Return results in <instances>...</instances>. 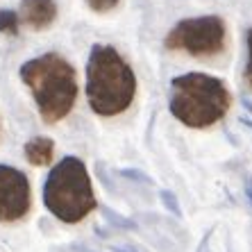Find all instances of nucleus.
I'll use <instances>...</instances> for the list:
<instances>
[{"mask_svg": "<svg viewBox=\"0 0 252 252\" xmlns=\"http://www.w3.org/2000/svg\"><path fill=\"white\" fill-rule=\"evenodd\" d=\"M136 95L132 66L112 46H94L87 64V100L98 116L123 114Z\"/></svg>", "mask_w": 252, "mask_h": 252, "instance_id": "1", "label": "nucleus"}, {"mask_svg": "<svg viewBox=\"0 0 252 252\" xmlns=\"http://www.w3.org/2000/svg\"><path fill=\"white\" fill-rule=\"evenodd\" d=\"M21 80L34 95L43 123L55 125L70 114L77 100V75L62 55L48 53L25 62Z\"/></svg>", "mask_w": 252, "mask_h": 252, "instance_id": "2", "label": "nucleus"}, {"mask_svg": "<svg viewBox=\"0 0 252 252\" xmlns=\"http://www.w3.org/2000/svg\"><path fill=\"white\" fill-rule=\"evenodd\" d=\"M232 95L223 80L205 73H187L170 82V114L187 127L216 125L229 112Z\"/></svg>", "mask_w": 252, "mask_h": 252, "instance_id": "3", "label": "nucleus"}, {"mask_svg": "<svg viewBox=\"0 0 252 252\" xmlns=\"http://www.w3.org/2000/svg\"><path fill=\"white\" fill-rule=\"evenodd\" d=\"M43 205L62 223L75 225L95 209L94 184L82 159L64 157L48 173L43 184Z\"/></svg>", "mask_w": 252, "mask_h": 252, "instance_id": "4", "label": "nucleus"}, {"mask_svg": "<svg viewBox=\"0 0 252 252\" xmlns=\"http://www.w3.org/2000/svg\"><path fill=\"white\" fill-rule=\"evenodd\" d=\"M227 28L218 16H198L180 21L166 36L168 50H184L193 57H214L225 50Z\"/></svg>", "mask_w": 252, "mask_h": 252, "instance_id": "5", "label": "nucleus"}, {"mask_svg": "<svg viewBox=\"0 0 252 252\" xmlns=\"http://www.w3.org/2000/svg\"><path fill=\"white\" fill-rule=\"evenodd\" d=\"M32 207V189L23 170L0 164V223H16Z\"/></svg>", "mask_w": 252, "mask_h": 252, "instance_id": "6", "label": "nucleus"}, {"mask_svg": "<svg viewBox=\"0 0 252 252\" xmlns=\"http://www.w3.org/2000/svg\"><path fill=\"white\" fill-rule=\"evenodd\" d=\"M57 18V5L55 0H21L18 21H23L32 30H46Z\"/></svg>", "mask_w": 252, "mask_h": 252, "instance_id": "7", "label": "nucleus"}, {"mask_svg": "<svg viewBox=\"0 0 252 252\" xmlns=\"http://www.w3.org/2000/svg\"><path fill=\"white\" fill-rule=\"evenodd\" d=\"M55 143L48 136H34L25 143V159L34 166H48L53 161Z\"/></svg>", "mask_w": 252, "mask_h": 252, "instance_id": "8", "label": "nucleus"}, {"mask_svg": "<svg viewBox=\"0 0 252 252\" xmlns=\"http://www.w3.org/2000/svg\"><path fill=\"white\" fill-rule=\"evenodd\" d=\"M0 32H5V34L18 32V16L9 9H0Z\"/></svg>", "mask_w": 252, "mask_h": 252, "instance_id": "9", "label": "nucleus"}, {"mask_svg": "<svg viewBox=\"0 0 252 252\" xmlns=\"http://www.w3.org/2000/svg\"><path fill=\"white\" fill-rule=\"evenodd\" d=\"M87 5L98 14H105V12H112L114 7L118 5V0H87Z\"/></svg>", "mask_w": 252, "mask_h": 252, "instance_id": "10", "label": "nucleus"}, {"mask_svg": "<svg viewBox=\"0 0 252 252\" xmlns=\"http://www.w3.org/2000/svg\"><path fill=\"white\" fill-rule=\"evenodd\" d=\"M248 50H250V57H248V66H246V82L252 91V30L248 34Z\"/></svg>", "mask_w": 252, "mask_h": 252, "instance_id": "11", "label": "nucleus"}]
</instances>
